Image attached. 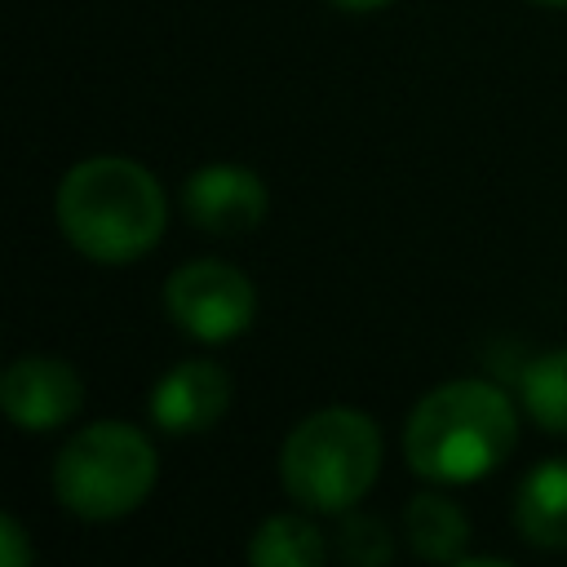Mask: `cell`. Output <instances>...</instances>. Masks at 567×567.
Instances as JSON below:
<instances>
[{
  "instance_id": "cell-8",
  "label": "cell",
  "mask_w": 567,
  "mask_h": 567,
  "mask_svg": "<svg viewBox=\"0 0 567 567\" xmlns=\"http://www.w3.org/2000/svg\"><path fill=\"white\" fill-rule=\"evenodd\" d=\"M226 408H230V377L208 359L177 363L173 372L159 377L151 394V416L168 434H199L217 425Z\"/></svg>"
},
{
  "instance_id": "cell-3",
  "label": "cell",
  "mask_w": 567,
  "mask_h": 567,
  "mask_svg": "<svg viewBox=\"0 0 567 567\" xmlns=\"http://www.w3.org/2000/svg\"><path fill=\"white\" fill-rule=\"evenodd\" d=\"M381 470V430L368 412L323 408L310 412L279 452L288 496L319 514H346Z\"/></svg>"
},
{
  "instance_id": "cell-2",
  "label": "cell",
  "mask_w": 567,
  "mask_h": 567,
  "mask_svg": "<svg viewBox=\"0 0 567 567\" xmlns=\"http://www.w3.org/2000/svg\"><path fill=\"white\" fill-rule=\"evenodd\" d=\"M518 443L514 403L487 381H447L430 390L403 430L408 465L434 483H474Z\"/></svg>"
},
{
  "instance_id": "cell-12",
  "label": "cell",
  "mask_w": 567,
  "mask_h": 567,
  "mask_svg": "<svg viewBox=\"0 0 567 567\" xmlns=\"http://www.w3.org/2000/svg\"><path fill=\"white\" fill-rule=\"evenodd\" d=\"M523 403L549 434H567V346L532 359L523 372Z\"/></svg>"
},
{
  "instance_id": "cell-14",
  "label": "cell",
  "mask_w": 567,
  "mask_h": 567,
  "mask_svg": "<svg viewBox=\"0 0 567 567\" xmlns=\"http://www.w3.org/2000/svg\"><path fill=\"white\" fill-rule=\"evenodd\" d=\"M31 558V545L13 514H0V567H22Z\"/></svg>"
},
{
  "instance_id": "cell-16",
  "label": "cell",
  "mask_w": 567,
  "mask_h": 567,
  "mask_svg": "<svg viewBox=\"0 0 567 567\" xmlns=\"http://www.w3.org/2000/svg\"><path fill=\"white\" fill-rule=\"evenodd\" d=\"M536 4H554V9H567V0H536Z\"/></svg>"
},
{
  "instance_id": "cell-4",
  "label": "cell",
  "mask_w": 567,
  "mask_h": 567,
  "mask_svg": "<svg viewBox=\"0 0 567 567\" xmlns=\"http://www.w3.org/2000/svg\"><path fill=\"white\" fill-rule=\"evenodd\" d=\"M155 447L128 421H97L66 439L53 465L58 501L80 518H120L151 496Z\"/></svg>"
},
{
  "instance_id": "cell-13",
  "label": "cell",
  "mask_w": 567,
  "mask_h": 567,
  "mask_svg": "<svg viewBox=\"0 0 567 567\" xmlns=\"http://www.w3.org/2000/svg\"><path fill=\"white\" fill-rule=\"evenodd\" d=\"M337 554H341L346 563L372 567V563H385V558L394 554V545H390V532H385L372 514H350V518L337 527Z\"/></svg>"
},
{
  "instance_id": "cell-1",
  "label": "cell",
  "mask_w": 567,
  "mask_h": 567,
  "mask_svg": "<svg viewBox=\"0 0 567 567\" xmlns=\"http://www.w3.org/2000/svg\"><path fill=\"white\" fill-rule=\"evenodd\" d=\"M53 213L71 248H80L89 261L120 266L159 244L168 199L151 168L124 155H93L62 177Z\"/></svg>"
},
{
  "instance_id": "cell-7",
  "label": "cell",
  "mask_w": 567,
  "mask_h": 567,
  "mask_svg": "<svg viewBox=\"0 0 567 567\" xmlns=\"http://www.w3.org/2000/svg\"><path fill=\"white\" fill-rule=\"evenodd\" d=\"M186 217L208 235H244L266 217V186L252 168L204 164L182 186Z\"/></svg>"
},
{
  "instance_id": "cell-10",
  "label": "cell",
  "mask_w": 567,
  "mask_h": 567,
  "mask_svg": "<svg viewBox=\"0 0 567 567\" xmlns=\"http://www.w3.org/2000/svg\"><path fill=\"white\" fill-rule=\"evenodd\" d=\"M403 532L412 540V549L421 558H434V563H456L461 549H465V536H470V523L461 514L456 501L439 496V492H421L408 501V514H403Z\"/></svg>"
},
{
  "instance_id": "cell-9",
  "label": "cell",
  "mask_w": 567,
  "mask_h": 567,
  "mask_svg": "<svg viewBox=\"0 0 567 567\" xmlns=\"http://www.w3.org/2000/svg\"><path fill=\"white\" fill-rule=\"evenodd\" d=\"M518 532L527 545L540 549H567V461H540L523 483H518V505H514Z\"/></svg>"
},
{
  "instance_id": "cell-11",
  "label": "cell",
  "mask_w": 567,
  "mask_h": 567,
  "mask_svg": "<svg viewBox=\"0 0 567 567\" xmlns=\"http://www.w3.org/2000/svg\"><path fill=\"white\" fill-rule=\"evenodd\" d=\"M323 558V536L301 514H270L248 540V563L257 567H315Z\"/></svg>"
},
{
  "instance_id": "cell-6",
  "label": "cell",
  "mask_w": 567,
  "mask_h": 567,
  "mask_svg": "<svg viewBox=\"0 0 567 567\" xmlns=\"http://www.w3.org/2000/svg\"><path fill=\"white\" fill-rule=\"evenodd\" d=\"M80 399V372L53 354H27L0 377V408L22 430H58L75 416Z\"/></svg>"
},
{
  "instance_id": "cell-15",
  "label": "cell",
  "mask_w": 567,
  "mask_h": 567,
  "mask_svg": "<svg viewBox=\"0 0 567 567\" xmlns=\"http://www.w3.org/2000/svg\"><path fill=\"white\" fill-rule=\"evenodd\" d=\"M337 9H346V13H368V9H385L390 0H332Z\"/></svg>"
},
{
  "instance_id": "cell-5",
  "label": "cell",
  "mask_w": 567,
  "mask_h": 567,
  "mask_svg": "<svg viewBox=\"0 0 567 567\" xmlns=\"http://www.w3.org/2000/svg\"><path fill=\"white\" fill-rule=\"evenodd\" d=\"M168 319L195 341H230L252 323L257 292L244 270L226 261H190L164 284Z\"/></svg>"
}]
</instances>
